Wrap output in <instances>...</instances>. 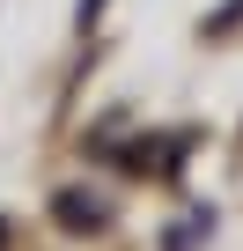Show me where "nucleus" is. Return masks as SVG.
<instances>
[{"label":"nucleus","instance_id":"nucleus-1","mask_svg":"<svg viewBox=\"0 0 243 251\" xmlns=\"http://www.w3.org/2000/svg\"><path fill=\"white\" fill-rule=\"evenodd\" d=\"M52 222L66 236H103L110 229V200H96L88 185H66V192H52Z\"/></svg>","mask_w":243,"mask_h":251}]
</instances>
